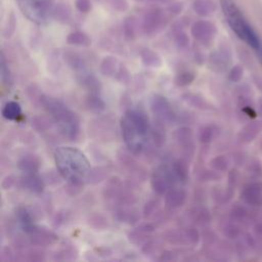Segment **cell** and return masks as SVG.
<instances>
[{
  "label": "cell",
  "mask_w": 262,
  "mask_h": 262,
  "mask_svg": "<svg viewBox=\"0 0 262 262\" xmlns=\"http://www.w3.org/2000/svg\"><path fill=\"white\" fill-rule=\"evenodd\" d=\"M54 161L59 174L73 186H81L91 173L85 154L74 146H59L54 150Z\"/></svg>",
  "instance_id": "6da1fadb"
},
{
  "label": "cell",
  "mask_w": 262,
  "mask_h": 262,
  "mask_svg": "<svg viewBox=\"0 0 262 262\" xmlns=\"http://www.w3.org/2000/svg\"><path fill=\"white\" fill-rule=\"evenodd\" d=\"M121 131L126 146L133 155H139L145 147L149 131L148 119L136 110L127 111L121 119Z\"/></svg>",
  "instance_id": "7a4b0ae2"
},
{
  "label": "cell",
  "mask_w": 262,
  "mask_h": 262,
  "mask_svg": "<svg viewBox=\"0 0 262 262\" xmlns=\"http://www.w3.org/2000/svg\"><path fill=\"white\" fill-rule=\"evenodd\" d=\"M41 100L60 132L70 140L76 139L80 133V120L76 113L53 97L43 96Z\"/></svg>",
  "instance_id": "3957f363"
},
{
  "label": "cell",
  "mask_w": 262,
  "mask_h": 262,
  "mask_svg": "<svg viewBox=\"0 0 262 262\" xmlns=\"http://www.w3.org/2000/svg\"><path fill=\"white\" fill-rule=\"evenodd\" d=\"M222 9L231 30L251 46L262 59V42L244 17L241 10L232 0H221Z\"/></svg>",
  "instance_id": "277c9868"
},
{
  "label": "cell",
  "mask_w": 262,
  "mask_h": 262,
  "mask_svg": "<svg viewBox=\"0 0 262 262\" xmlns=\"http://www.w3.org/2000/svg\"><path fill=\"white\" fill-rule=\"evenodd\" d=\"M175 179L176 178L173 174L171 167L163 164L159 166L151 175V187L158 194H164L165 192H167V190H169Z\"/></svg>",
  "instance_id": "5b68a950"
},
{
  "label": "cell",
  "mask_w": 262,
  "mask_h": 262,
  "mask_svg": "<svg viewBox=\"0 0 262 262\" xmlns=\"http://www.w3.org/2000/svg\"><path fill=\"white\" fill-rule=\"evenodd\" d=\"M150 106L155 116H157L162 121L172 122L175 119V114L165 97L155 95L150 100Z\"/></svg>",
  "instance_id": "8992f818"
},
{
  "label": "cell",
  "mask_w": 262,
  "mask_h": 262,
  "mask_svg": "<svg viewBox=\"0 0 262 262\" xmlns=\"http://www.w3.org/2000/svg\"><path fill=\"white\" fill-rule=\"evenodd\" d=\"M18 168L24 174L37 173L40 168V160L34 155H27L19 160Z\"/></svg>",
  "instance_id": "52a82bcc"
},
{
  "label": "cell",
  "mask_w": 262,
  "mask_h": 262,
  "mask_svg": "<svg viewBox=\"0 0 262 262\" xmlns=\"http://www.w3.org/2000/svg\"><path fill=\"white\" fill-rule=\"evenodd\" d=\"M21 184L27 190H30L35 193H40L44 188L43 181L37 175V173L25 174V176L21 178Z\"/></svg>",
  "instance_id": "ba28073f"
},
{
  "label": "cell",
  "mask_w": 262,
  "mask_h": 262,
  "mask_svg": "<svg viewBox=\"0 0 262 262\" xmlns=\"http://www.w3.org/2000/svg\"><path fill=\"white\" fill-rule=\"evenodd\" d=\"M186 200V192L183 189L170 190L165 199V205L169 209H176L183 205Z\"/></svg>",
  "instance_id": "9c48e42d"
},
{
  "label": "cell",
  "mask_w": 262,
  "mask_h": 262,
  "mask_svg": "<svg viewBox=\"0 0 262 262\" xmlns=\"http://www.w3.org/2000/svg\"><path fill=\"white\" fill-rule=\"evenodd\" d=\"M2 116L9 121H16L21 116V107L15 101H8L2 108Z\"/></svg>",
  "instance_id": "30bf717a"
},
{
  "label": "cell",
  "mask_w": 262,
  "mask_h": 262,
  "mask_svg": "<svg viewBox=\"0 0 262 262\" xmlns=\"http://www.w3.org/2000/svg\"><path fill=\"white\" fill-rule=\"evenodd\" d=\"M171 169L173 171L175 178L178 181L186 182V180L188 178V168H187L186 163H184L182 160H177L172 164Z\"/></svg>",
  "instance_id": "8fae6325"
},
{
  "label": "cell",
  "mask_w": 262,
  "mask_h": 262,
  "mask_svg": "<svg viewBox=\"0 0 262 262\" xmlns=\"http://www.w3.org/2000/svg\"><path fill=\"white\" fill-rule=\"evenodd\" d=\"M194 80V74L190 71H183L181 73H178L175 78L176 85L183 87L189 85Z\"/></svg>",
  "instance_id": "7c38bea8"
},
{
  "label": "cell",
  "mask_w": 262,
  "mask_h": 262,
  "mask_svg": "<svg viewBox=\"0 0 262 262\" xmlns=\"http://www.w3.org/2000/svg\"><path fill=\"white\" fill-rule=\"evenodd\" d=\"M100 71L102 72L103 75L105 76H115L116 74V60L113 59V58H107V59H104L101 63V67H100Z\"/></svg>",
  "instance_id": "4fadbf2b"
},
{
  "label": "cell",
  "mask_w": 262,
  "mask_h": 262,
  "mask_svg": "<svg viewBox=\"0 0 262 262\" xmlns=\"http://www.w3.org/2000/svg\"><path fill=\"white\" fill-rule=\"evenodd\" d=\"M141 58L143 63L147 67H159L161 64V59L159 58L158 55H156L152 52H146L145 54H142Z\"/></svg>",
  "instance_id": "5bb4252c"
},
{
  "label": "cell",
  "mask_w": 262,
  "mask_h": 262,
  "mask_svg": "<svg viewBox=\"0 0 262 262\" xmlns=\"http://www.w3.org/2000/svg\"><path fill=\"white\" fill-rule=\"evenodd\" d=\"M1 77H2V80L4 81V83H9L11 81L10 73H9V70L6 68L4 56H2V58H1Z\"/></svg>",
  "instance_id": "9a60e30c"
}]
</instances>
